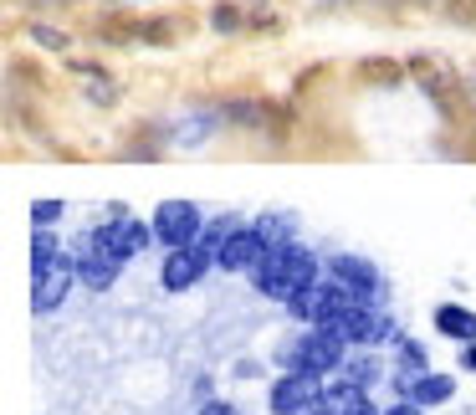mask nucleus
<instances>
[{
	"label": "nucleus",
	"instance_id": "a211bd4d",
	"mask_svg": "<svg viewBox=\"0 0 476 415\" xmlns=\"http://www.w3.org/2000/svg\"><path fill=\"white\" fill-rule=\"evenodd\" d=\"M343 379H349V385H374V379H379V364H374V359H343Z\"/></svg>",
	"mask_w": 476,
	"mask_h": 415
},
{
	"label": "nucleus",
	"instance_id": "20e7f679",
	"mask_svg": "<svg viewBox=\"0 0 476 415\" xmlns=\"http://www.w3.org/2000/svg\"><path fill=\"white\" fill-rule=\"evenodd\" d=\"M144 247H149V226L144 221H128L124 210H113L103 226L83 241V251H98L108 262H128V256H139Z\"/></svg>",
	"mask_w": 476,
	"mask_h": 415
},
{
	"label": "nucleus",
	"instance_id": "f257e3e1",
	"mask_svg": "<svg viewBox=\"0 0 476 415\" xmlns=\"http://www.w3.org/2000/svg\"><path fill=\"white\" fill-rule=\"evenodd\" d=\"M251 282L262 297H277V303H292L303 288L318 282V256L303 241H277V247L262 256V267L251 272Z\"/></svg>",
	"mask_w": 476,
	"mask_h": 415
},
{
	"label": "nucleus",
	"instance_id": "b1692460",
	"mask_svg": "<svg viewBox=\"0 0 476 415\" xmlns=\"http://www.w3.org/2000/svg\"><path fill=\"white\" fill-rule=\"evenodd\" d=\"M384 415H420V405H415V400H405V405H394V411H384Z\"/></svg>",
	"mask_w": 476,
	"mask_h": 415
},
{
	"label": "nucleus",
	"instance_id": "5701e85b",
	"mask_svg": "<svg viewBox=\"0 0 476 415\" xmlns=\"http://www.w3.org/2000/svg\"><path fill=\"white\" fill-rule=\"evenodd\" d=\"M36 37H42L46 46H67V37H62V31H46V26H36Z\"/></svg>",
	"mask_w": 476,
	"mask_h": 415
},
{
	"label": "nucleus",
	"instance_id": "6ab92c4d",
	"mask_svg": "<svg viewBox=\"0 0 476 415\" xmlns=\"http://www.w3.org/2000/svg\"><path fill=\"white\" fill-rule=\"evenodd\" d=\"M57 216H62V200H36V206H31V221H36V226H52Z\"/></svg>",
	"mask_w": 476,
	"mask_h": 415
},
{
	"label": "nucleus",
	"instance_id": "f8f14e48",
	"mask_svg": "<svg viewBox=\"0 0 476 415\" xmlns=\"http://www.w3.org/2000/svg\"><path fill=\"white\" fill-rule=\"evenodd\" d=\"M118 272H124V262H108V256H98V251H83V256H77V277H83L93 292H108L113 282H118Z\"/></svg>",
	"mask_w": 476,
	"mask_h": 415
},
{
	"label": "nucleus",
	"instance_id": "9b49d317",
	"mask_svg": "<svg viewBox=\"0 0 476 415\" xmlns=\"http://www.w3.org/2000/svg\"><path fill=\"white\" fill-rule=\"evenodd\" d=\"M308 415H379L369 405V395H364V385H333V390H323L318 400H312V411Z\"/></svg>",
	"mask_w": 476,
	"mask_h": 415
},
{
	"label": "nucleus",
	"instance_id": "a878e982",
	"mask_svg": "<svg viewBox=\"0 0 476 415\" xmlns=\"http://www.w3.org/2000/svg\"><path fill=\"white\" fill-rule=\"evenodd\" d=\"M456 11H461V16H466V11H476V0H456Z\"/></svg>",
	"mask_w": 476,
	"mask_h": 415
},
{
	"label": "nucleus",
	"instance_id": "7ed1b4c3",
	"mask_svg": "<svg viewBox=\"0 0 476 415\" xmlns=\"http://www.w3.org/2000/svg\"><path fill=\"white\" fill-rule=\"evenodd\" d=\"M343 333L328 329V323H318V329H308L297 344L287 349V370L297 374H328V370H343Z\"/></svg>",
	"mask_w": 476,
	"mask_h": 415
},
{
	"label": "nucleus",
	"instance_id": "39448f33",
	"mask_svg": "<svg viewBox=\"0 0 476 415\" xmlns=\"http://www.w3.org/2000/svg\"><path fill=\"white\" fill-rule=\"evenodd\" d=\"M154 236H159L169 251L195 247V241L206 236V231H200V206H190V200H165V206L154 210Z\"/></svg>",
	"mask_w": 476,
	"mask_h": 415
},
{
	"label": "nucleus",
	"instance_id": "1a4fd4ad",
	"mask_svg": "<svg viewBox=\"0 0 476 415\" xmlns=\"http://www.w3.org/2000/svg\"><path fill=\"white\" fill-rule=\"evenodd\" d=\"M333 277L343 282V288L359 292V303H379V292H384V282H379V272H374V262H364V256H353V251H338L333 256Z\"/></svg>",
	"mask_w": 476,
	"mask_h": 415
},
{
	"label": "nucleus",
	"instance_id": "393cba45",
	"mask_svg": "<svg viewBox=\"0 0 476 415\" xmlns=\"http://www.w3.org/2000/svg\"><path fill=\"white\" fill-rule=\"evenodd\" d=\"M461 370H476V344H472L466 354H461Z\"/></svg>",
	"mask_w": 476,
	"mask_h": 415
},
{
	"label": "nucleus",
	"instance_id": "6e6552de",
	"mask_svg": "<svg viewBox=\"0 0 476 415\" xmlns=\"http://www.w3.org/2000/svg\"><path fill=\"white\" fill-rule=\"evenodd\" d=\"M267 251H271V241L262 236V231H256V226H241V231L226 241V247L215 251V262H221L226 272H256Z\"/></svg>",
	"mask_w": 476,
	"mask_h": 415
},
{
	"label": "nucleus",
	"instance_id": "2eb2a0df",
	"mask_svg": "<svg viewBox=\"0 0 476 415\" xmlns=\"http://www.w3.org/2000/svg\"><path fill=\"white\" fill-rule=\"evenodd\" d=\"M52 262H62V251H57V236L46 226H36V236H31V272L52 267Z\"/></svg>",
	"mask_w": 476,
	"mask_h": 415
},
{
	"label": "nucleus",
	"instance_id": "4468645a",
	"mask_svg": "<svg viewBox=\"0 0 476 415\" xmlns=\"http://www.w3.org/2000/svg\"><path fill=\"white\" fill-rule=\"evenodd\" d=\"M451 390H456L451 374H420L415 385H405V395L415 405H440V400H451Z\"/></svg>",
	"mask_w": 476,
	"mask_h": 415
},
{
	"label": "nucleus",
	"instance_id": "f3484780",
	"mask_svg": "<svg viewBox=\"0 0 476 415\" xmlns=\"http://www.w3.org/2000/svg\"><path fill=\"white\" fill-rule=\"evenodd\" d=\"M256 231H262V236H267L271 247H277V241H292V216H262V221H256Z\"/></svg>",
	"mask_w": 476,
	"mask_h": 415
},
{
	"label": "nucleus",
	"instance_id": "9d476101",
	"mask_svg": "<svg viewBox=\"0 0 476 415\" xmlns=\"http://www.w3.org/2000/svg\"><path fill=\"white\" fill-rule=\"evenodd\" d=\"M36 277V292H31V308L36 313H52L57 303H62L67 292H72V282H77V267L72 262H52V267H42V272H31Z\"/></svg>",
	"mask_w": 476,
	"mask_h": 415
},
{
	"label": "nucleus",
	"instance_id": "412c9836",
	"mask_svg": "<svg viewBox=\"0 0 476 415\" xmlns=\"http://www.w3.org/2000/svg\"><path fill=\"white\" fill-rule=\"evenodd\" d=\"M359 72H364V77H399L394 62H359Z\"/></svg>",
	"mask_w": 476,
	"mask_h": 415
},
{
	"label": "nucleus",
	"instance_id": "423d86ee",
	"mask_svg": "<svg viewBox=\"0 0 476 415\" xmlns=\"http://www.w3.org/2000/svg\"><path fill=\"white\" fill-rule=\"evenodd\" d=\"M210 262H215V256H210L200 241H195V247H174L165 272H159V282H165L169 292H190V288H200V277L210 272Z\"/></svg>",
	"mask_w": 476,
	"mask_h": 415
},
{
	"label": "nucleus",
	"instance_id": "ddd939ff",
	"mask_svg": "<svg viewBox=\"0 0 476 415\" xmlns=\"http://www.w3.org/2000/svg\"><path fill=\"white\" fill-rule=\"evenodd\" d=\"M435 329L472 344V338H476V313L461 308V303H440V308H435Z\"/></svg>",
	"mask_w": 476,
	"mask_h": 415
},
{
	"label": "nucleus",
	"instance_id": "0eeeda50",
	"mask_svg": "<svg viewBox=\"0 0 476 415\" xmlns=\"http://www.w3.org/2000/svg\"><path fill=\"white\" fill-rule=\"evenodd\" d=\"M318 374H297L287 370L277 385H271V415H303L312 411V400H318Z\"/></svg>",
	"mask_w": 476,
	"mask_h": 415
},
{
	"label": "nucleus",
	"instance_id": "f03ea898",
	"mask_svg": "<svg viewBox=\"0 0 476 415\" xmlns=\"http://www.w3.org/2000/svg\"><path fill=\"white\" fill-rule=\"evenodd\" d=\"M287 308H292V318H303V323H312V329H318V323H338L343 313L359 308V292L343 288L338 277H328V282H312V288H303V292L287 303Z\"/></svg>",
	"mask_w": 476,
	"mask_h": 415
},
{
	"label": "nucleus",
	"instance_id": "dca6fc26",
	"mask_svg": "<svg viewBox=\"0 0 476 415\" xmlns=\"http://www.w3.org/2000/svg\"><path fill=\"white\" fill-rule=\"evenodd\" d=\"M236 231H241V216H221V221H210V226H206V236H200V247H206L210 256H215V251L226 247L230 236H236Z\"/></svg>",
	"mask_w": 476,
	"mask_h": 415
},
{
	"label": "nucleus",
	"instance_id": "aec40b11",
	"mask_svg": "<svg viewBox=\"0 0 476 415\" xmlns=\"http://www.w3.org/2000/svg\"><path fill=\"white\" fill-rule=\"evenodd\" d=\"M399 364H405V370H425V354H420V344H399Z\"/></svg>",
	"mask_w": 476,
	"mask_h": 415
},
{
	"label": "nucleus",
	"instance_id": "4be33fe9",
	"mask_svg": "<svg viewBox=\"0 0 476 415\" xmlns=\"http://www.w3.org/2000/svg\"><path fill=\"white\" fill-rule=\"evenodd\" d=\"M200 415H241V411H236V405H226V400H210Z\"/></svg>",
	"mask_w": 476,
	"mask_h": 415
}]
</instances>
